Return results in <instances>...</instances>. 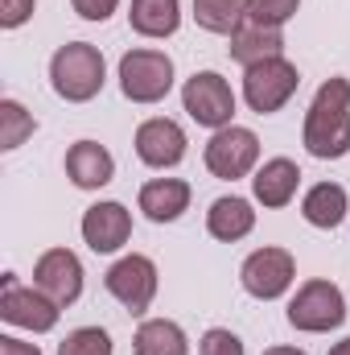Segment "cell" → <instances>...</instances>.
I'll return each instance as SVG.
<instances>
[{
    "label": "cell",
    "mask_w": 350,
    "mask_h": 355,
    "mask_svg": "<svg viewBox=\"0 0 350 355\" xmlns=\"http://www.w3.org/2000/svg\"><path fill=\"white\" fill-rule=\"evenodd\" d=\"M330 355H350V339H342V343H334V347H330Z\"/></svg>",
    "instance_id": "4dcf8cb0"
},
{
    "label": "cell",
    "mask_w": 350,
    "mask_h": 355,
    "mask_svg": "<svg viewBox=\"0 0 350 355\" xmlns=\"http://www.w3.org/2000/svg\"><path fill=\"white\" fill-rule=\"evenodd\" d=\"M293 277H297V265H293V252H284V248H256L239 268L243 289L252 297H260V302H272V297L288 293Z\"/></svg>",
    "instance_id": "30bf717a"
},
{
    "label": "cell",
    "mask_w": 350,
    "mask_h": 355,
    "mask_svg": "<svg viewBox=\"0 0 350 355\" xmlns=\"http://www.w3.org/2000/svg\"><path fill=\"white\" fill-rule=\"evenodd\" d=\"M58 314L62 306L50 302L37 285H21L17 272H4V289H0V318L8 327H21V331H33V335H46L58 327Z\"/></svg>",
    "instance_id": "277c9868"
},
{
    "label": "cell",
    "mask_w": 350,
    "mask_h": 355,
    "mask_svg": "<svg viewBox=\"0 0 350 355\" xmlns=\"http://www.w3.org/2000/svg\"><path fill=\"white\" fill-rule=\"evenodd\" d=\"M33 285H37L50 302H58V306H75L79 293H83V265H79V257H75L71 248H50V252H42L37 265H33Z\"/></svg>",
    "instance_id": "8fae6325"
},
{
    "label": "cell",
    "mask_w": 350,
    "mask_h": 355,
    "mask_svg": "<svg viewBox=\"0 0 350 355\" xmlns=\"http://www.w3.org/2000/svg\"><path fill=\"white\" fill-rule=\"evenodd\" d=\"M185 132H181V124L177 120H165V116H157V120H145L140 128H136V157L145 162V166H153V170H174L177 162L185 157Z\"/></svg>",
    "instance_id": "7c38bea8"
},
{
    "label": "cell",
    "mask_w": 350,
    "mask_h": 355,
    "mask_svg": "<svg viewBox=\"0 0 350 355\" xmlns=\"http://www.w3.org/2000/svg\"><path fill=\"white\" fill-rule=\"evenodd\" d=\"M347 322V297L334 281H305L297 289V297L288 302V327L305 331V335H326L334 327Z\"/></svg>",
    "instance_id": "3957f363"
},
{
    "label": "cell",
    "mask_w": 350,
    "mask_h": 355,
    "mask_svg": "<svg viewBox=\"0 0 350 355\" xmlns=\"http://www.w3.org/2000/svg\"><path fill=\"white\" fill-rule=\"evenodd\" d=\"M33 128H37V120L17 99H0V149L4 153L25 145V137H33Z\"/></svg>",
    "instance_id": "603a6c76"
},
{
    "label": "cell",
    "mask_w": 350,
    "mask_h": 355,
    "mask_svg": "<svg viewBox=\"0 0 350 355\" xmlns=\"http://www.w3.org/2000/svg\"><path fill=\"white\" fill-rule=\"evenodd\" d=\"M181 103H185L190 120H198L202 128H214V132L227 128L231 116H235V91H231V83L223 75H214V71L190 75L185 87H181Z\"/></svg>",
    "instance_id": "52a82bcc"
},
{
    "label": "cell",
    "mask_w": 350,
    "mask_h": 355,
    "mask_svg": "<svg viewBox=\"0 0 350 355\" xmlns=\"http://www.w3.org/2000/svg\"><path fill=\"white\" fill-rule=\"evenodd\" d=\"M297 83H301V75L284 54L264 58L256 67H248V75H243V99H248V107L256 116H272L297 95Z\"/></svg>",
    "instance_id": "8992f818"
},
{
    "label": "cell",
    "mask_w": 350,
    "mask_h": 355,
    "mask_svg": "<svg viewBox=\"0 0 350 355\" xmlns=\"http://www.w3.org/2000/svg\"><path fill=\"white\" fill-rule=\"evenodd\" d=\"M128 21L140 37H174L181 25V0H132Z\"/></svg>",
    "instance_id": "d6986e66"
},
{
    "label": "cell",
    "mask_w": 350,
    "mask_h": 355,
    "mask_svg": "<svg viewBox=\"0 0 350 355\" xmlns=\"http://www.w3.org/2000/svg\"><path fill=\"white\" fill-rule=\"evenodd\" d=\"M202 355H243V343H239V335H231V331H223V327H214V331H206L202 335Z\"/></svg>",
    "instance_id": "484cf974"
},
{
    "label": "cell",
    "mask_w": 350,
    "mask_h": 355,
    "mask_svg": "<svg viewBox=\"0 0 350 355\" xmlns=\"http://www.w3.org/2000/svg\"><path fill=\"white\" fill-rule=\"evenodd\" d=\"M174 87V58L161 50H132L120 58V91L132 103H157Z\"/></svg>",
    "instance_id": "5b68a950"
},
{
    "label": "cell",
    "mask_w": 350,
    "mask_h": 355,
    "mask_svg": "<svg viewBox=\"0 0 350 355\" xmlns=\"http://www.w3.org/2000/svg\"><path fill=\"white\" fill-rule=\"evenodd\" d=\"M252 227H256V211H252V202H248V198L227 194V198H214V202H210V211H206V232H210L214 240H223V244L243 240Z\"/></svg>",
    "instance_id": "2e32d148"
},
{
    "label": "cell",
    "mask_w": 350,
    "mask_h": 355,
    "mask_svg": "<svg viewBox=\"0 0 350 355\" xmlns=\"http://www.w3.org/2000/svg\"><path fill=\"white\" fill-rule=\"evenodd\" d=\"M66 178L79 190H99L116 178V162L99 141H79V145L66 149Z\"/></svg>",
    "instance_id": "5bb4252c"
},
{
    "label": "cell",
    "mask_w": 350,
    "mask_h": 355,
    "mask_svg": "<svg viewBox=\"0 0 350 355\" xmlns=\"http://www.w3.org/2000/svg\"><path fill=\"white\" fill-rule=\"evenodd\" d=\"M301 141L322 162H338L350 153V83L342 75H334L317 87L309 112H305Z\"/></svg>",
    "instance_id": "6da1fadb"
},
{
    "label": "cell",
    "mask_w": 350,
    "mask_h": 355,
    "mask_svg": "<svg viewBox=\"0 0 350 355\" xmlns=\"http://www.w3.org/2000/svg\"><path fill=\"white\" fill-rule=\"evenodd\" d=\"M103 285H107V293L124 306V310H132V314H145L149 306H153V297H157V265L149 261V257H124V261H116V265L107 268V277H103Z\"/></svg>",
    "instance_id": "9c48e42d"
},
{
    "label": "cell",
    "mask_w": 350,
    "mask_h": 355,
    "mask_svg": "<svg viewBox=\"0 0 350 355\" xmlns=\"http://www.w3.org/2000/svg\"><path fill=\"white\" fill-rule=\"evenodd\" d=\"M264 355H309V352H301V347H268Z\"/></svg>",
    "instance_id": "f546056e"
},
{
    "label": "cell",
    "mask_w": 350,
    "mask_h": 355,
    "mask_svg": "<svg viewBox=\"0 0 350 355\" xmlns=\"http://www.w3.org/2000/svg\"><path fill=\"white\" fill-rule=\"evenodd\" d=\"M256 162H260V137L252 128L227 124L206 141V170L214 178H223V182L248 178L256 170Z\"/></svg>",
    "instance_id": "ba28073f"
},
{
    "label": "cell",
    "mask_w": 350,
    "mask_h": 355,
    "mask_svg": "<svg viewBox=\"0 0 350 355\" xmlns=\"http://www.w3.org/2000/svg\"><path fill=\"white\" fill-rule=\"evenodd\" d=\"M103 54L91 42H66L50 58V83L66 103H87L103 91Z\"/></svg>",
    "instance_id": "7a4b0ae2"
},
{
    "label": "cell",
    "mask_w": 350,
    "mask_h": 355,
    "mask_svg": "<svg viewBox=\"0 0 350 355\" xmlns=\"http://www.w3.org/2000/svg\"><path fill=\"white\" fill-rule=\"evenodd\" d=\"M280 54H284V33H280V29L243 21V25L231 33V58L243 62V67H256L264 58H280Z\"/></svg>",
    "instance_id": "ac0fdd59"
},
{
    "label": "cell",
    "mask_w": 350,
    "mask_h": 355,
    "mask_svg": "<svg viewBox=\"0 0 350 355\" xmlns=\"http://www.w3.org/2000/svg\"><path fill=\"white\" fill-rule=\"evenodd\" d=\"M248 0H194V21L206 29V33H235L243 21H248Z\"/></svg>",
    "instance_id": "7402d4cb"
},
{
    "label": "cell",
    "mask_w": 350,
    "mask_h": 355,
    "mask_svg": "<svg viewBox=\"0 0 350 355\" xmlns=\"http://www.w3.org/2000/svg\"><path fill=\"white\" fill-rule=\"evenodd\" d=\"M132 352L136 355H190V339L169 318H149V322H140V331L132 339Z\"/></svg>",
    "instance_id": "44dd1931"
},
{
    "label": "cell",
    "mask_w": 350,
    "mask_h": 355,
    "mask_svg": "<svg viewBox=\"0 0 350 355\" xmlns=\"http://www.w3.org/2000/svg\"><path fill=\"white\" fill-rule=\"evenodd\" d=\"M347 207H350V198L338 182H317V186L301 198V215H305L313 227H326V232L347 219Z\"/></svg>",
    "instance_id": "ffe728a7"
},
{
    "label": "cell",
    "mask_w": 350,
    "mask_h": 355,
    "mask_svg": "<svg viewBox=\"0 0 350 355\" xmlns=\"http://www.w3.org/2000/svg\"><path fill=\"white\" fill-rule=\"evenodd\" d=\"M71 4H75V12L83 21H107L120 8V0H71Z\"/></svg>",
    "instance_id": "83f0119b"
},
{
    "label": "cell",
    "mask_w": 350,
    "mask_h": 355,
    "mask_svg": "<svg viewBox=\"0 0 350 355\" xmlns=\"http://www.w3.org/2000/svg\"><path fill=\"white\" fill-rule=\"evenodd\" d=\"M33 4L37 0H0V25L4 29H21L33 17Z\"/></svg>",
    "instance_id": "4316f807"
},
{
    "label": "cell",
    "mask_w": 350,
    "mask_h": 355,
    "mask_svg": "<svg viewBox=\"0 0 350 355\" xmlns=\"http://www.w3.org/2000/svg\"><path fill=\"white\" fill-rule=\"evenodd\" d=\"M58 355H111V335L99 327H79L58 343Z\"/></svg>",
    "instance_id": "cb8c5ba5"
},
{
    "label": "cell",
    "mask_w": 350,
    "mask_h": 355,
    "mask_svg": "<svg viewBox=\"0 0 350 355\" xmlns=\"http://www.w3.org/2000/svg\"><path fill=\"white\" fill-rule=\"evenodd\" d=\"M297 182H301V170L288 162V157H272V162H264L256 178H252V190H256V202L264 207H288L293 202V194H297Z\"/></svg>",
    "instance_id": "e0dca14e"
},
{
    "label": "cell",
    "mask_w": 350,
    "mask_h": 355,
    "mask_svg": "<svg viewBox=\"0 0 350 355\" xmlns=\"http://www.w3.org/2000/svg\"><path fill=\"white\" fill-rule=\"evenodd\" d=\"M0 355H42V352H37V343H21V339L4 335L0 339Z\"/></svg>",
    "instance_id": "f1b7e54d"
},
{
    "label": "cell",
    "mask_w": 350,
    "mask_h": 355,
    "mask_svg": "<svg viewBox=\"0 0 350 355\" xmlns=\"http://www.w3.org/2000/svg\"><path fill=\"white\" fill-rule=\"evenodd\" d=\"M140 211L153 223H174L190 211V182L181 178H153L140 186Z\"/></svg>",
    "instance_id": "9a60e30c"
},
{
    "label": "cell",
    "mask_w": 350,
    "mask_h": 355,
    "mask_svg": "<svg viewBox=\"0 0 350 355\" xmlns=\"http://www.w3.org/2000/svg\"><path fill=\"white\" fill-rule=\"evenodd\" d=\"M132 236V211L124 202H95L83 215V240L91 252H120Z\"/></svg>",
    "instance_id": "4fadbf2b"
},
{
    "label": "cell",
    "mask_w": 350,
    "mask_h": 355,
    "mask_svg": "<svg viewBox=\"0 0 350 355\" xmlns=\"http://www.w3.org/2000/svg\"><path fill=\"white\" fill-rule=\"evenodd\" d=\"M301 8V0H248V21L252 25H268V29H280L284 21H293Z\"/></svg>",
    "instance_id": "d4e9b609"
}]
</instances>
